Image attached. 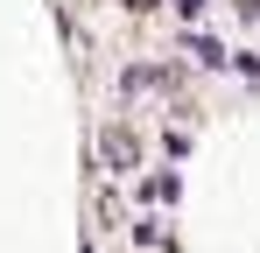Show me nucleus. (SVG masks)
Here are the masks:
<instances>
[{
  "label": "nucleus",
  "mask_w": 260,
  "mask_h": 253,
  "mask_svg": "<svg viewBox=\"0 0 260 253\" xmlns=\"http://www.w3.org/2000/svg\"><path fill=\"white\" fill-rule=\"evenodd\" d=\"M120 7H127V14H155L162 0H120Z\"/></svg>",
  "instance_id": "7"
},
{
  "label": "nucleus",
  "mask_w": 260,
  "mask_h": 253,
  "mask_svg": "<svg viewBox=\"0 0 260 253\" xmlns=\"http://www.w3.org/2000/svg\"><path fill=\"white\" fill-rule=\"evenodd\" d=\"M176 190H183V183H176V176H169V169H162V176H148V197H162V204H169V197H176Z\"/></svg>",
  "instance_id": "4"
},
{
  "label": "nucleus",
  "mask_w": 260,
  "mask_h": 253,
  "mask_svg": "<svg viewBox=\"0 0 260 253\" xmlns=\"http://www.w3.org/2000/svg\"><path fill=\"white\" fill-rule=\"evenodd\" d=\"M204 7H211V0H176V14H183V21H197Z\"/></svg>",
  "instance_id": "6"
},
{
  "label": "nucleus",
  "mask_w": 260,
  "mask_h": 253,
  "mask_svg": "<svg viewBox=\"0 0 260 253\" xmlns=\"http://www.w3.org/2000/svg\"><path fill=\"white\" fill-rule=\"evenodd\" d=\"M99 162L127 176V169L141 162V134H134V126H106V134H99Z\"/></svg>",
  "instance_id": "1"
},
{
  "label": "nucleus",
  "mask_w": 260,
  "mask_h": 253,
  "mask_svg": "<svg viewBox=\"0 0 260 253\" xmlns=\"http://www.w3.org/2000/svg\"><path fill=\"white\" fill-rule=\"evenodd\" d=\"M232 71H239V78H260V56H253V49H239V56H232Z\"/></svg>",
  "instance_id": "5"
},
{
  "label": "nucleus",
  "mask_w": 260,
  "mask_h": 253,
  "mask_svg": "<svg viewBox=\"0 0 260 253\" xmlns=\"http://www.w3.org/2000/svg\"><path fill=\"white\" fill-rule=\"evenodd\" d=\"M148 84H162V71H155V64H134V71H120V91H148Z\"/></svg>",
  "instance_id": "3"
},
{
  "label": "nucleus",
  "mask_w": 260,
  "mask_h": 253,
  "mask_svg": "<svg viewBox=\"0 0 260 253\" xmlns=\"http://www.w3.org/2000/svg\"><path fill=\"white\" fill-rule=\"evenodd\" d=\"M183 49L197 56V71H225V64H232V56H225V42H211V36H197V28L183 36Z\"/></svg>",
  "instance_id": "2"
}]
</instances>
